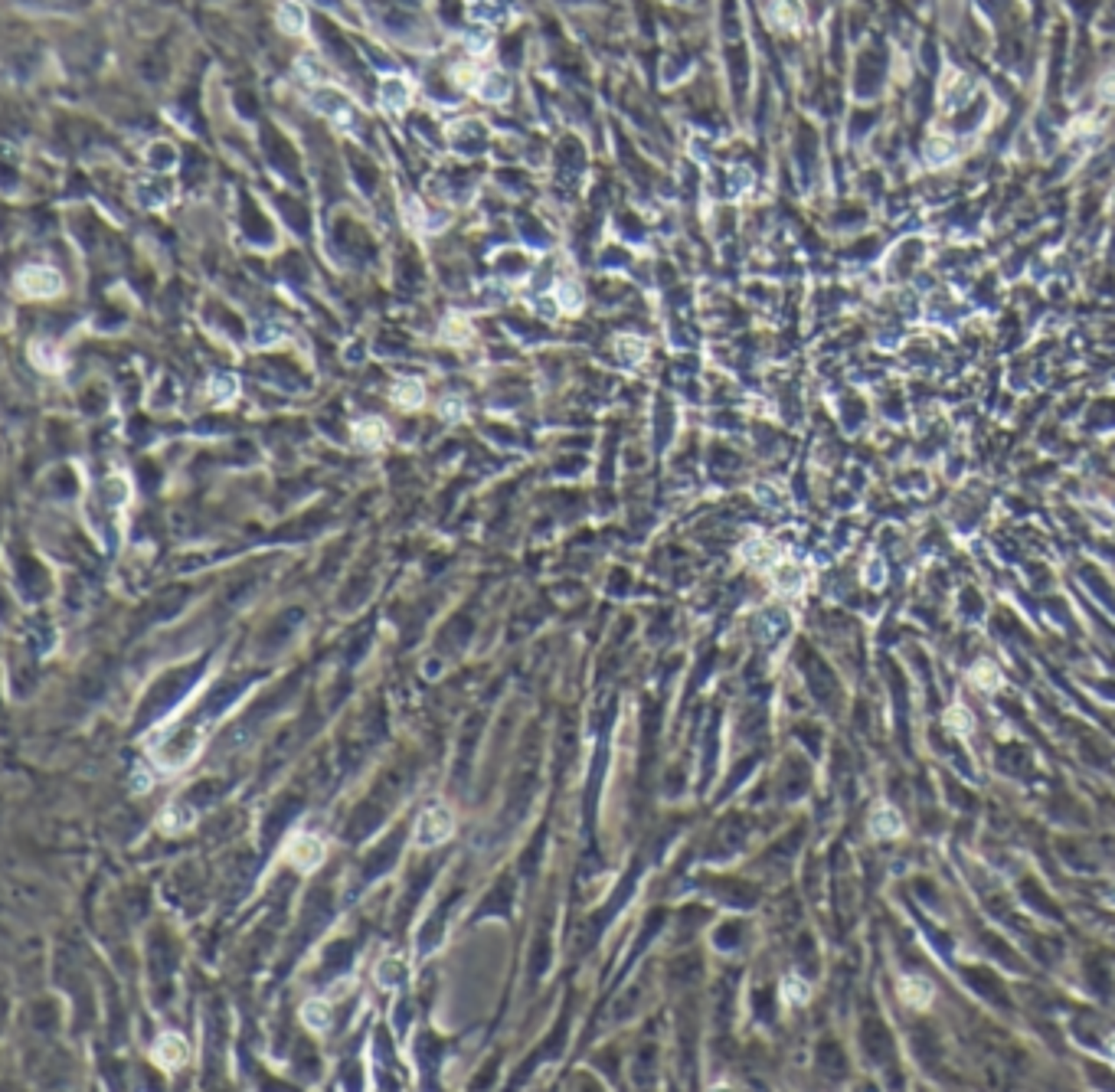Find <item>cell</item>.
I'll use <instances>...</instances> for the list:
<instances>
[{
  "instance_id": "cell-1",
  "label": "cell",
  "mask_w": 1115,
  "mask_h": 1092,
  "mask_svg": "<svg viewBox=\"0 0 1115 1092\" xmlns=\"http://www.w3.org/2000/svg\"><path fill=\"white\" fill-rule=\"evenodd\" d=\"M452 831H455L452 811L442 808V804H429L419 815V821H416V844L419 847H435L445 838H452Z\"/></svg>"
},
{
  "instance_id": "cell-2",
  "label": "cell",
  "mask_w": 1115,
  "mask_h": 1092,
  "mask_svg": "<svg viewBox=\"0 0 1115 1092\" xmlns=\"http://www.w3.org/2000/svg\"><path fill=\"white\" fill-rule=\"evenodd\" d=\"M324 857H327V847H324L321 838H314V834H295V838L285 844V860L298 874H314L318 867L324 864Z\"/></svg>"
},
{
  "instance_id": "cell-3",
  "label": "cell",
  "mask_w": 1115,
  "mask_h": 1092,
  "mask_svg": "<svg viewBox=\"0 0 1115 1092\" xmlns=\"http://www.w3.org/2000/svg\"><path fill=\"white\" fill-rule=\"evenodd\" d=\"M17 289L24 291L26 298H53L62 291V275L49 265H26L17 275Z\"/></svg>"
},
{
  "instance_id": "cell-4",
  "label": "cell",
  "mask_w": 1115,
  "mask_h": 1092,
  "mask_svg": "<svg viewBox=\"0 0 1115 1092\" xmlns=\"http://www.w3.org/2000/svg\"><path fill=\"white\" fill-rule=\"evenodd\" d=\"M151 1056H154V1063L161 1069L174 1073V1069H180L183 1063H187L190 1050H187V1040H183L180 1033L168 1031V1033H161V1037H157V1044H154V1050H151Z\"/></svg>"
},
{
  "instance_id": "cell-5",
  "label": "cell",
  "mask_w": 1115,
  "mask_h": 1092,
  "mask_svg": "<svg viewBox=\"0 0 1115 1092\" xmlns=\"http://www.w3.org/2000/svg\"><path fill=\"white\" fill-rule=\"evenodd\" d=\"M301 1020H304V1027L314 1033H324L331 1027V1004L324 1001V997H311V1001H304L301 1004Z\"/></svg>"
},
{
  "instance_id": "cell-6",
  "label": "cell",
  "mask_w": 1115,
  "mask_h": 1092,
  "mask_svg": "<svg viewBox=\"0 0 1115 1092\" xmlns=\"http://www.w3.org/2000/svg\"><path fill=\"white\" fill-rule=\"evenodd\" d=\"M193 821H197V815H193L190 808H183V804H168V808H164V815H161V821H157V828L164 831V834H183V831L193 828Z\"/></svg>"
},
{
  "instance_id": "cell-7",
  "label": "cell",
  "mask_w": 1115,
  "mask_h": 1092,
  "mask_svg": "<svg viewBox=\"0 0 1115 1092\" xmlns=\"http://www.w3.org/2000/svg\"><path fill=\"white\" fill-rule=\"evenodd\" d=\"M386 439H390V429H386L383 419H363L354 425V442L363 445V448H380Z\"/></svg>"
},
{
  "instance_id": "cell-8",
  "label": "cell",
  "mask_w": 1115,
  "mask_h": 1092,
  "mask_svg": "<svg viewBox=\"0 0 1115 1092\" xmlns=\"http://www.w3.org/2000/svg\"><path fill=\"white\" fill-rule=\"evenodd\" d=\"M393 403L399 409H419L425 403V389L419 380H399L393 386Z\"/></svg>"
},
{
  "instance_id": "cell-9",
  "label": "cell",
  "mask_w": 1115,
  "mask_h": 1092,
  "mask_svg": "<svg viewBox=\"0 0 1115 1092\" xmlns=\"http://www.w3.org/2000/svg\"><path fill=\"white\" fill-rule=\"evenodd\" d=\"M475 92H478L481 98H488V102H504V98L511 96V82H507V75L501 73H488L484 79H478Z\"/></svg>"
},
{
  "instance_id": "cell-10",
  "label": "cell",
  "mask_w": 1115,
  "mask_h": 1092,
  "mask_svg": "<svg viewBox=\"0 0 1115 1092\" xmlns=\"http://www.w3.org/2000/svg\"><path fill=\"white\" fill-rule=\"evenodd\" d=\"M278 26H282L285 33H301V30L308 26V13H304V7L295 4V0L282 4V7H278Z\"/></svg>"
},
{
  "instance_id": "cell-11",
  "label": "cell",
  "mask_w": 1115,
  "mask_h": 1092,
  "mask_svg": "<svg viewBox=\"0 0 1115 1092\" xmlns=\"http://www.w3.org/2000/svg\"><path fill=\"white\" fill-rule=\"evenodd\" d=\"M380 98H383V105L390 111H403L409 105V85L403 79H386L383 89H380Z\"/></svg>"
},
{
  "instance_id": "cell-12",
  "label": "cell",
  "mask_w": 1115,
  "mask_h": 1092,
  "mask_svg": "<svg viewBox=\"0 0 1115 1092\" xmlns=\"http://www.w3.org/2000/svg\"><path fill=\"white\" fill-rule=\"evenodd\" d=\"M30 357H33V363L39 367V370H46V373L62 370V353H60V347H53L49 340H39V344H33Z\"/></svg>"
},
{
  "instance_id": "cell-13",
  "label": "cell",
  "mask_w": 1115,
  "mask_h": 1092,
  "mask_svg": "<svg viewBox=\"0 0 1115 1092\" xmlns=\"http://www.w3.org/2000/svg\"><path fill=\"white\" fill-rule=\"evenodd\" d=\"M210 393H213V403H229V399H236V393H239V380H236L232 373H213Z\"/></svg>"
},
{
  "instance_id": "cell-14",
  "label": "cell",
  "mask_w": 1115,
  "mask_h": 1092,
  "mask_svg": "<svg viewBox=\"0 0 1115 1092\" xmlns=\"http://www.w3.org/2000/svg\"><path fill=\"white\" fill-rule=\"evenodd\" d=\"M556 304L569 314L579 311V308H583V291H579V285H575V282H560V285H556Z\"/></svg>"
},
{
  "instance_id": "cell-15",
  "label": "cell",
  "mask_w": 1115,
  "mask_h": 1092,
  "mask_svg": "<svg viewBox=\"0 0 1115 1092\" xmlns=\"http://www.w3.org/2000/svg\"><path fill=\"white\" fill-rule=\"evenodd\" d=\"M376 981L380 988H396V984L403 981V961L399 959H383L376 965Z\"/></svg>"
},
{
  "instance_id": "cell-16",
  "label": "cell",
  "mask_w": 1115,
  "mask_h": 1092,
  "mask_svg": "<svg viewBox=\"0 0 1115 1092\" xmlns=\"http://www.w3.org/2000/svg\"><path fill=\"white\" fill-rule=\"evenodd\" d=\"M971 681H975L978 687H984V690H997V684H1001V671H997L991 660H982V664H975Z\"/></svg>"
},
{
  "instance_id": "cell-17",
  "label": "cell",
  "mask_w": 1115,
  "mask_h": 1092,
  "mask_svg": "<svg viewBox=\"0 0 1115 1092\" xmlns=\"http://www.w3.org/2000/svg\"><path fill=\"white\" fill-rule=\"evenodd\" d=\"M743 556L746 560H749V563H755V566H768V563H775V550H772V546H768L766 540H749L743 546Z\"/></svg>"
},
{
  "instance_id": "cell-18",
  "label": "cell",
  "mask_w": 1115,
  "mask_h": 1092,
  "mask_svg": "<svg viewBox=\"0 0 1115 1092\" xmlns=\"http://www.w3.org/2000/svg\"><path fill=\"white\" fill-rule=\"evenodd\" d=\"M615 350H618V360H625V363H638V360H645V344H641V340H638V337H618V344H615Z\"/></svg>"
},
{
  "instance_id": "cell-19",
  "label": "cell",
  "mask_w": 1115,
  "mask_h": 1092,
  "mask_svg": "<svg viewBox=\"0 0 1115 1092\" xmlns=\"http://www.w3.org/2000/svg\"><path fill=\"white\" fill-rule=\"evenodd\" d=\"M782 997H785L789 1004H804V1001H808V984H804L802 978L789 974V978L782 981Z\"/></svg>"
},
{
  "instance_id": "cell-20",
  "label": "cell",
  "mask_w": 1115,
  "mask_h": 1092,
  "mask_svg": "<svg viewBox=\"0 0 1115 1092\" xmlns=\"http://www.w3.org/2000/svg\"><path fill=\"white\" fill-rule=\"evenodd\" d=\"M285 334V327L275 325V321H265V325L255 327V334H252V344L255 347H265V344H275V337Z\"/></svg>"
},
{
  "instance_id": "cell-21",
  "label": "cell",
  "mask_w": 1115,
  "mask_h": 1092,
  "mask_svg": "<svg viewBox=\"0 0 1115 1092\" xmlns=\"http://www.w3.org/2000/svg\"><path fill=\"white\" fill-rule=\"evenodd\" d=\"M948 157H952V145H948V141H939V138H933V141L926 145V161H929L933 168H942Z\"/></svg>"
},
{
  "instance_id": "cell-22",
  "label": "cell",
  "mask_w": 1115,
  "mask_h": 1092,
  "mask_svg": "<svg viewBox=\"0 0 1115 1092\" xmlns=\"http://www.w3.org/2000/svg\"><path fill=\"white\" fill-rule=\"evenodd\" d=\"M802 4L798 0H779V20L785 26H798L802 24Z\"/></svg>"
},
{
  "instance_id": "cell-23",
  "label": "cell",
  "mask_w": 1115,
  "mask_h": 1092,
  "mask_svg": "<svg viewBox=\"0 0 1115 1092\" xmlns=\"http://www.w3.org/2000/svg\"><path fill=\"white\" fill-rule=\"evenodd\" d=\"M442 416H445V419L458 422L461 416H465V403H461V399H455V396L445 399V403H442Z\"/></svg>"
},
{
  "instance_id": "cell-24",
  "label": "cell",
  "mask_w": 1115,
  "mask_h": 1092,
  "mask_svg": "<svg viewBox=\"0 0 1115 1092\" xmlns=\"http://www.w3.org/2000/svg\"><path fill=\"white\" fill-rule=\"evenodd\" d=\"M1099 98H1105V102L1112 98V102H1115V73H1109L1103 79V85H1099Z\"/></svg>"
},
{
  "instance_id": "cell-25",
  "label": "cell",
  "mask_w": 1115,
  "mask_h": 1092,
  "mask_svg": "<svg viewBox=\"0 0 1115 1092\" xmlns=\"http://www.w3.org/2000/svg\"><path fill=\"white\" fill-rule=\"evenodd\" d=\"M147 772H134V792H147V789H151V785H147Z\"/></svg>"
},
{
  "instance_id": "cell-26",
  "label": "cell",
  "mask_w": 1115,
  "mask_h": 1092,
  "mask_svg": "<svg viewBox=\"0 0 1115 1092\" xmlns=\"http://www.w3.org/2000/svg\"><path fill=\"white\" fill-rule=\"evenodd\" d=\"M1112 203H1115V196H1112Z\"/></svg>"
}]
</instances>
